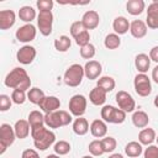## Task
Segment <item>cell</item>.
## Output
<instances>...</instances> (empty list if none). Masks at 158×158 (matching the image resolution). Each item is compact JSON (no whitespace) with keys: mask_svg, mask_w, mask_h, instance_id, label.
<instances>
[{"mask_svg":"<svg viewBox=\"0 0 158 158\" xmlns=\"http://www.w3.org/2000/svg\"><path fill=\"white\" fill-rule=\"evenodd\" d=\"M106 91L102 90L101 88L99 86H95L90 94H89V100L91 101L93 105H96V106H100V105H104L105 101H106Z\"/></svg>","mask_w":158,"mask_h":158,"instance_id":"cell-22","label":"cell"},{"mask_svg":"<svg viewBox=\"0 0 158 158\" xmlns=\"http://www.w3.org/2000/svg\"><path fill=\"white\" fill-rule=\"evenodd\" d=\"M75 43L78 44V46H80V47H83V46H85V44H88V43H90L89 41H90V33H89V31H84V32H81L79 36H77L75 38Z\"/></svg>","mask_w":158,"mask_h":158,"instance_id":"cell-41","label":"cell"},{"mask_svg":"<svg viewBox=\"0 0 158 158\" xmlns=\"http://www.w3.org/2000/svg\"><path fill=\"white\" fill-rule=\"evenodd\" d=\"M146 4L143 0H128L126 2V10L128 14L136 16V15H141L144 11Z\"/></svg>","mask_w":158,"mask_h":158,"instance_id":"cell-25","label":"cell"},{"mask_svg":"<svg viewBox=\"0 0 158 158\" xmlns=\"http://www.w3.org/2000/svg\"><path fill=\"white\" fill-rule=\"evenodd\" d=\"M101 64L100 62L98 60H89L86 62V64L84 65V73H85V77L90 80H94V79H98L101 74Z\"/></svg>","mask_w":158,"mask_h":158,"instance_id":"cell-16","label":"cell"},{"mask_svg":"<svg viewBox=\"0 0 158 158\" xmlns=\"http://www.w3.org/2000/svg\"><path fill=\"white\" fill-rule=\"evenodd\" d=\"M54 152H56V154H58V156H64V154H67V153H69L70 152V143L69 142H67V141H58L56 144H54Z\"/></svg>","mask_w":158,"mask_h":158,"instance_id":"cell-37","label":"cell"},{"mask_svg":"<svg viewBox=\"0 0 158 158\" xmlns=\"http://www.w3.org/2000/svg\"><path fill=\"white\" fill-rule=\"evenodd\" d=\"M90 132L96 138H104L107 133V125L102 120H94L90 125Z\"/></svg>","mask_w":158,"mask_h":158,"instance_id":"cell-19","label":"cell"},{"mask_svg":"<svg viewBox=\"0 0 158 158\" xmlns=\"http://www.w3.org/2000/svg\"><path fill=\"white\" fill-rule=\"evenodd\" d=\"M101 118L109 123H122L126 120V112L112 105H105L101 109Z\"/></svg>","mask_w":158,"mask_h":158,"instance_id":"cell-5","label":"cell"},{"mask_svg":"<svg viewBox=\"0 0 158 158\" xmlns=\"http://www.w3.org/2000/svg\"><path fill=\"white\" fill-rule=\"evenodd\" d=\"M4 84L7 86V88H11V89H19V90H30V86H31V79L27 74V72L21 68V67H16L14 68L5 78L4 80Z\"/></svg>","mask_w":158,"mask_h":158,"instance_id":"cell-1","label":"cell"},{"mask_svg":"<svg viewBox=\"0 0 158 158\" xmlns=\"http://www.w3.org/2000/svg\"><path fill=\"white\" fill-rule=\"evenodd\" d=\"M11 104H12V100L10 99V96L5 95V94H1L0 95V111H7L10 107H11Z\"/></svg>","mask_w":158,"mask_h":158,"instance_id":"cell-42","label":"cell"},{"mask_svg":"<svg viewBox=\"0 0 158 158\" xmlns=\"http://www.w3.org/2000/svg\"><path fill=\"white\" fill-rule=\"evenodd\" d=\"M121 44V38L116 33H109L104 40V46L107 49H116Z\"/></svg>","mask_w":158,"mask_h":158,"instance_id":"cell-34","label":"cell"},{"mask_svg":"<svg viewBox=\"0 0 158 158\" xmlns=\"http://www.w3.org/2000/svg\"><path fill=\"white\" fill-rule=\"evenodd\" d=\"M86 105H88V101L84 95L81 94L73 95L69 100V111L73 116L81 117L86 111Z\"/></svg>","mask_w":158,"mask_h":158,"instance_id":"cell-7","label":"cell"},{"mask_svg":"<svg viewBox=\"0 0 158 158\" xmlns=\"http://www.w3.org/2000/svg\"><path fill=\"white\" fill-rule=\"evenodd\" d=\"M153 104H154V106H156V107H158V95L154 98V101H153Z\"/></svg>","mask_w":158,"mask_h":158,"instance_id":"cell-49","label":"cell"},{"mask_svg":"<svg viewBox=\"0 0 158 158\" xmlns=\"http://www.w3.org/2000/svg\"><path fill=\"white\" fill-rule=\"evenodd\" d=\"M40 109L46 114H51V112H54L57 110H59L60 107V100L57 98V96H44V99L40 102Z\"/></svg>","mask_w":158,"mask_h":158,"instance_id":"cell-14","label":"cell"},{"mask_svg":"<svg viewBox=\"0 0 158 158\" xmlns=\"http://www.w3.org/2000/svg\"><path fill=\"white\" fill-rule=\"evenodd\" d=\"M30 128H31V126H30L28 121H26V120H19V121H16L15 122V126H14L16 138H20V139L26 138L30 135Z\"/></svg>","mask_w":158,"mask_h":158,"instance_id":"cell-23","label":"cell"},{"mask_svg":"<svg viewBox=\"0 0 158 158\" xmlns=\"http://www.w3.org/2000/svg\"><path fill=\"white\" fill-rule=\"evenodd\" d=\"M53 14L52 11H40L37 15V26L42 36H49L52 33Z\"/></svg>","mask_w":158,"mask_h":158,"instance_id":"cell-8","label":"cell"},{"mask_svg":"<svg viewBox=\"0 0 158 158\" xmlns=\"http://www.w3.org/2000/svg\"><path fill=\"white\" fill-rule=\"evenodd\" d=\"M27 121H28L31 128L44 126V115L38 110H33L28 114V120Z\"/></svg>","mask_w":158,"mask_h":158,"instance_id":"cell-30","label":"cell"},{"mask_svg":"<svg viewBox=\"0 0 158 158\" xmlns=\"http://www.w3.org/2000/svg\"><path fill=\"white\" fill-rule=\"evenodd\" d=\"M116 102L118 105V109H121L125 112H132V111H135L136 101L131 96V94H128L125 90H120L116 94Z\"/></svg>","mask_w":158,"mask_h":158,"instance_id":"cell-10","label":"cell"},{"mask_svg":"<svg viewBox=\"0 0 158 158\" xmlns=\"http://www.w3.org/2000/svg\"><path fill=\"white\" fill-rule=\"evenodd\" d=\"M149 58H151V60L158 63V46H154V47L149 51Z\"/></svg>","mask_w":158,"mask_h":158,"instance_id":"cell-46","label":"cell"},{"mask_svg":"<svg viewBox=\"0 0 158 158\" xmlns=\"http://www.w3.org/2000/svg\"><path fill=\"white\" fill-rule=\"evenodd\" d=\"M112 28L116 35H125L130 30V22L125 16H117L112 22Z\"/></svg>","mask_w":158,"mask_h":158,"instance_id":"cell-21","label":"cell"},{"mask_svg":"<svg viewBox=\"0 0 158 158\" xmlns=\"http://www.w3.org/2000/svg\"><path fill=\"white\" fill-rule=\"evenodd\" d=\"M135 65H136V69L142 73V74H146V72H148L149 67H151V58L148 54L146 53H139L136 56L135 58Z\"/></svg>","mask_w":158,"mask_h":158,"instance_id":"cell-20","label":"cell"},{"mask_svg":"<svg viewBox=\"0 0 158 158\" xmlns=\"http://www.w3.org/2000/svg\"><path fill=\"white\" fill-rule=\"evenodd\" d=\"M152 79L154 80V83L158 84V65H156V67L152 69Z\"/></svg>","mask_w":158,"mask_h":158,"instance_id":"cell-47","label":"cell"},{"mask_svg":"<svg viewBox=\"0 0 158 158\" xmlns=\"http://www.w3.org/2000/svg\"><path fill=\"white\" fill-rule=\"evenodd\" d=\"M147 25L142 20H133L130 23V32L135 38H143L147 35Z\"/></svg>","mask_w":158,"mask_h":158,"instance_id":"cell-18","label":"cell"},{"mask_svg":"<svg viewBox=\"0 0 158 158\" xmlns=\"http://www.w3.org/2000/svg\"><path fill=\"white\" fill-rule=\"evenodd\" d=\"M156 131L153 130V128H142L141 130V132L138 133V141H139V143L141 144H143V146H149V144H152L154 141H156Z\"/></svg>","mask_w":158,"mask_h":158,"instance_id":"cell-24","label":"cell"},{"mask_svg":"<svg viewBox=\"0 0 158 158\" xmlns=\"http://www.w3.org/2000/svg\"><path fill=\"white\" fill-rule=\"evenodd\" d=\"M101 144H102V149L105 153H110V152H114L116 146H117V142L114 137L111 136H105L102 139H101Z\"/></svg>","mask_w":158,"mask_h":158,"instance_id":"cell-35","label":"cell"},{"mask_svg":"<svg viewBox=\"0 0 158 158\" xmlns=\"http://www.w3.org/2000/svg\"><path fill=\"white\" fill-rule=\"evenodd\" d=\"M36 5H37L40 11H51L54 4L52 0H38L36 2Z\"/></svg>","mask_w":158,"mask_h":158,"instance_id":"cell-44","label":"cell"},{"mask_svg":"<svg viewBox=\"0 0 158 158\" xmlns=\"http://www.w3.org/2000/svg\"><path fill=\"white\" fill-rule=\"evenodd\" d=\"M16 138L15 130L9 123H1L0 126V154L5 153L7 147H10Z\"/></svg>","mask_w":158,"mask_h":158,"instance_id":"cell-6","label":"cell"},{"mask_svg":"<svg viewBox=\"0 0 158 158\" xmlns=\"http://www.w3.org/2000/svg\"><path fill=\"white\" fill-rule=\"evenodd\" d=\"M36 35H37V30L32 23H26V25L19 27L16 30V33H15L16 40L19 42H22V43L33 41Z\"/></svg>","mask_w":158,"mask_h":158,"instance_id":"cell-11","label":"cell"},{"mask_svg":"<svg viewBox=\"0 0 158 158\" xmlns=\"http://www.w3.org/2000/svg\"><path fill=\"white\" fill-rule=\"evenodd\" d=\"M69 31H70L72 37H73V38H75L77 36H79L81 32H84V31H85V27L83 26L81 21H74V22L70 25ZM86 31H88V30H86Z\"/></svg>","mask_w":158,"mask_h":158,"instance_id":"cell-40","label":"cell"},{"mask_svg":"<svg viewBox=\"0 0 158 158\" xmlns=\"http://www.w3.org/2000/svg\"><path fill=\"white\" fill-rule=\"evenodd\" d=\"M95 53H96L95 46L91 44V43H88V44L80 47V56L84 59H91L95 56Z\"/></svg>","mask_w":158,"mask_h":158,"instance_id":"cell-38","label":"cell"},{"mask_svg":"<svg viewBox=\"0 0 158 158\" xmlns=\"http://www.w3.org/2000/svg\"><path fill=\"white\" fill-rule=\"evenodd\" d=\"M89 122H88V120L86 118H84L83 116L81 117H77L75 120H74V122H73V131H74V133L75 135H78V136H84V135H86L88 133V131H89Z\"/></svg>","mask_w":158,"mask_h":158,"instance_id":"cell-26","label":"cell"},{"mask_svg":"<svg viewBox=\"0 0 158 158\" xmlns=\"http://www.w3.org/2000/svg\"><path fill=\"white\" fill-rule=\"evenodd\" d=\"M72 46V41L68 36H59L54 40V48L58 52H67Z\"/></svg>","mask_w":158,"mask_h":158,"instance_id":"cell-32","label":"cell"},{"mask_svg":"<svg viewBox=\"0 0 158 158\" xmlns=\"http://www.w3.org/2000/svg\"><path fill=\"white\" fill-rule=\"evenodd\" d=\"M16 15L12 10L0 11V30H9L15 25Z\"/></svg>","mask_w":158,"mask_h":158,"instance_id":"cell-17","label":"cell"},{"mask_svg":"<svg viewBox=\"0 0 158 158\" xmlns=\"http://www.w3.org/2000/svg\"><path fill=\"white\" fill-rule=\"evenodd\" d=\"M143 152V148H142V144L139 142H136V141H132V142H128L125 147V153L130 157V158H137L142 154Z\"/></svg>","mask_w":158,"mask_h":158,"instance_id":"cell-29","label":"cell"},{"mask_svg":"<svg viewBox=\"0 0 158 158\" xmlns=\"http://www.w3.org/2000/svg\"><path fill=\"white\" fill-rule=\"evenodd\" d=\"M36 16H37L36 10H35L32 6H27V5H26V6L20 7V10H19V17H20V20L23 21V22L31 23V21L35 20Z\"/></svg>","mask_w":158,"mask_h":158,"instance_id":"cell-28","label":"cell"},{"mask_svg":"<svg viewBox=\"0 0 158 158\" xmlns=\"http://www.w3.org/2000/svg\"><path fill=\"white\" fill-rule=\"evenodd\" d=\"M80 21L85 30H94L100 23V16L95 10H88L86 12H84Z\"/></svg>","mask_w":158,"mask_h":158,"instance_id":"cell-15","label":"cell"},{"mask_svg":"<svg viewBox=\"0 0 158 158\" xmlns=\"http://www.w3.org/2000/svg\"><path fill=\"white\" fill-rule=\"evenodd\" d=\"M46 158H59V156H58V154H49V156H47Z\"/></svg>","mask_w":158,"mask_h":158,"instance_id":"cell-50","label":"cell"},{"mask_svg":"<svg viewBox=\"0 0 158 158\" xmlns=\"http://www.w3.org/2000/svg\"><path fill=\"white\" fill-rule=\"evenodd\" d=\"M149 122V117L147 115V112L142 111V110H138V111H135L133 115H132V123L137 127V128H144L147 127Z\"/></svg>","mask_w":158,"mask_h":158,"instance_id":"cell-27","label":"cell"},{"mask_svg":"<svg viewBox=\"0 0 158 158\" xmlns=\"http://www.w3.org/2000/svg\"><path fill=\"white\" fill-rule=\"evenodd\" d=\"M81 158H94L93 156H84V157H81Z\"/></svg>","mask_w":158,"mask_h":158,"instance_id":"cell-51","label":"cell"},{"mask_svg":"<svg viewBox=\"0 0 158 158\" xmlns=\"http://www.w3.org/2000/svg\"><path fill=\"white\" fill-rule=\"evenodd\" d=\"M156 139H157V143H158V136H157V137H156Z\"/></svg>","mask_w":158,"mask_h":158,"instance_id":"cell-52","label":"cell"},{"mask_svg":"<svg viewBox=\"0 0 158 158\" xmlns=\"http://www.w3.org/2000/svg\"><path fill=\"white\" fill-rule=\"evenodd\" d=\"M31 136L33 138V144L37 149L40 151H46L49 148L54 141H56V135L53 131L46 128L44 126L35 127L31 128Z\"/></svg>","mask_w":158,"mask_h":158,"instance_id":"cell-2","label":"cell"},{"mask_svg":"<svg viewBox=\"0 0 158 158\" xmlns=\"http://www.w3.org/2000/svg\"><path fill=\"white\" fill-rule=\"evenodd\" d=\"M44 93H43V90H41L40 88H32V89H30L28 90V93H27V99L32 102V104H35V105H40V102L44 99Z\"/></svg>","mask_w":158,"mask_h":158,"instance_id":"cell-33","label":"cell"},{"mask_svg":"<svg viewBox=\"0 0 158 158\" xmlns=\"http://www.w3.org/2000/svg\"><path fill=\"white\" fill-rule=\"evenodd\" d=\"M115 79L112 77H109V75H104V77H100L98 79V83H96V86L101 88L102 90H105L106 93L109 91H112L115 89Z\"/></svg>","mask_w":158,"mask_h":158,"instance_id":"cell-31","label":"cell"},{"mask_svg":"<svg viewBox=\"0 0 158 158\" xmlns=\"http://www.w3.org/2000/svg\"><path fill=\"white\" fill-rule=\"evenodd\" d=\"M72 114L65 110H57L44 115V125L49 128H59L62 126H67L72 122Z\"/></svg>","mask_w":158,"mask_h":158,"instance_id":"cell-3","label":"cell"},{"mask_svg":"<svg viewBox=\"0 0 158 158\" xmlns=\"http://www.w3.org/2000/svg\"><path fill=\"white\" fill-rule=\"evenodd\" d=\"M85 73H84V67H81L80 64H72L70 67H68V69L64 72V83L68 86L75 88L79 86L81 84V80L84 78Z\"/></svg>","mask_w":158,"mask_h":158,"instance_id":"cell-4","label":"cell"},{"mask_svg":"<svg viewBox=\"0 0 158 158\" xmlns=\"http://www.w3.org/2000/svg\"><path fill=\"white\" fill-rule=\"evenodd\" d=\"M109 158H123V156L120 154V153H114V154H111Z\"/></svg>","mask_w":158,"mask_h":158,"instance_id":"cell-48","label":"cell"},{"mask_svg":"<svg viewBox=\"0 0 158 158\" xmlns=\"http://www.w3.org/2000/svg\"><path fill=\"white\" fill-rule=\"evenodd\" d=\"M89 152L93 157H99L101 154H104V149H102V144H101V139H94L89 143Z\"/></svg>","mask_w":158,"mask_h":158,"instance_id":"cell-36","label":"cell"},{"mask_svg":"<svg viewBox=\"0 0 158 158\" xmlns=\"http://www.w3.org/2000/svg\"><path fill=\"white\" fill-rule=\"evenodd\" d=\"M26 98H27L26 91L19 90V89L12 90V94H11V100H12V102H15V104H17V105H21V104H23V102L26 101Z\"/></svg>","mask_w":158,"mask_h":158,"instance_id":"cell-39","label":"cell"},{"mask_svg":"<svg viewBox=\"0 0 158 158\" xmlns=\"http://www.w3.org/2000/svg\"><path fill=\"white\" fill-rule=\"evenodd\" d=\"M143 156H144V158H158V146L149 144L144 149Z\"/></svg>","mask_w":158,"mask_h":158,"instance_id":"cell-43","label":"cell"},{"mask_svg":"<svg viewBox=\"0 0 158 158\" xmlns=\"http://www.w3.org/2000/svg\"><path fill=\"white\" fill-rule=\"evenodd\" d=\"M21 158H40V156H38V153H37L35 149L28 148V149H25V151L22 152Z\"/></svg>","mask_w":158,"mask_h":158,"instance_id":"cell-45","label":"cell"},{"mask_svg":"<svg viewBox=\"0 0 158 158\" xmlns=\"http://www.w3.org/2000/svg\"><path fill=\"white\" fill-rule=\"evenodd\" d=\"M36 54H37V51L35 47L30 46V44H26V46H22L17 53H16V59L19 63L21 64H31L33 62V59L36 58Z\"/></svg>","mask_w":158,"mask_h":158,"instance_id":"cell-12","label":"cell"},{"mask_svg":"<svg viewBox=\"0 0 158 158\" xmlns=\"http://www.w3.org/2000/svg\"><path fill=\"white\" fill-rule=\"evenodd\" d=\"M146 25L148 28L158 30V0H153V2L148 5Z\"/></svg>","mask_w":158,"mask_h":158,"instance_id":"cell-13","label":"cell"},{"mask_svg":"<svg viewBox=\"0 0 158 158\" xmlns=\"http://www.w3.org/2000/svg\"><path fill=\"white\" fill-rule=\"evenodd\" d=\"M133 86H135V91L139 95V96H148L152 91V84H151V79L148 78V75L138 73L135 77L133 80Z\"/></svg>","mask_w":158,"mask_h":158,"instance_id":"cell-9","label":"cell"}]
</instances>
